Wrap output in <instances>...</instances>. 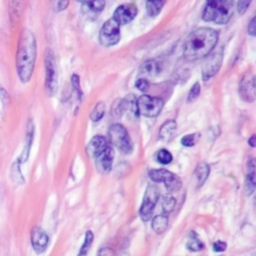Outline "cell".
<instances>
[{
	"mask_svg": "<svg viewBox=\"0 0 256 256\" xmlns=\"http://www.w3.org/2000/svg\"><path fill=\"white\" fill-rule=\"evenodd\" d=\"M37 56L36 39L33 32L27 28L21 31L16 53V69L19 79L26 83L31 79Z\"/></svg>",
	"mask_w": 256,
	"mask_h": 256,
	"instance_id": "obj_1",
	"label": "cell"
},
{
	"mask_svg": "<svg viewBox=\"0 0 256 256\" xmlns=\"http://www.w3.org/2000/svg\"><path fill=\"white\" fill-rule=\"evenodd\" d=\"M218 32L212 28H199L192 32L183 44V56L194 61L207 56L216 46Z\"/></svg>",
	"mask_w": 256,
	"mask_h": 256,
	"instance_id": "obj_2",
	"label": "cell"
},
{
	"mask_svg": "<svg viewBox=\"0 0 256 256\" xmlns=\"http://www.w3.org/2000/svg\"><path fill=\"white\" fill-rule=\"evenodd\" d=\"M233 0H207L202 18L206 22L226 24L233 14Z\"/></svg>",
	"mask_w": 256,
	"mask_h": 256,
	"instance_id": "obj_3",
	"label": "cell"
},
{
	"mask_svg": "<svg viewBox=\"0 0 256 256\" xmlns=\"http://www.w3.org/2000/svg\"><path fill=\"white\" fill-rule=\"evenodd\" d=\"M108 135L111 143L121 152L129 154L133 150V144L126 128L119 123L112 124L108 130Z\"/></svg>",
	"mask_w": 256,
	"mask_h": 256,
	"instance_id": "obj_4",
	"label": "cell"
},
{
	"mask_svg": "<svg viewBox=\"0 0 256 256\" xmlns=\"http://www.w3.org/2000/svg\"><path fill=\"white\" fill-rule=\"evenodd\" d=\"M45 71H46V78H45V87L48 95L53 96L58 87V74L56 68V60L54 57V53L51 49H47L45 53Z\"/></svg>",
	"mask_w": 256,
	"mask_h": 256,
	"instance_id": "obj_5",
	"label": "cell"
},
{
	"mask_svg": "<svg viewBox=\"0 0 256 256\" xmlns=\"http://www.w3.org/2000/svg\"><path fill=\"white\" fill-rule=\"evenodd\" d=\"M120 40V25L113 19L107 20L101 27L99 41L102 46L109 47L117 44Z\"/></svg>",
	"mask_w": 256,
	"mask_h": 256,
	"instance_id": "obj_6",
	"label": "cell"
},
{
	"mask_svg": "<svg viewBox=\"0 0 256 256\" xmlns=\"http://www.w3.org/2000/svg\"><path fill=\"white\" fill-rule=\"evenodd\" d=\"M139 114L146 117H156L164 106V101L158 97H151L149 95H142L137 100Z\"/></svg>",
	"mask_w": 256,
	"mask_h": 256,
	"instance_id": "obj_7",
	"label": "cell"
},
{
	"mask_svg": "<svg viewBox=\"0 0 256 256\" xmlns=\"http://www.w3.org/2000/svg\"><path fill=\"white\" fill-rule=\"evenodd\" d=\"M159 199V190L154 185H149L145 191L143 201L139 210L140 217L143 221H149L152 217L153 210Z\"/></svg>",
	"mask_w": 256,
	"mask_h": 256,
	"instance_id": "obj_8",
	"label": "cell"
},
{
	"mask_svg": "<svg viewBox=\"0 0 256 256\" xmlns=\"http://www.w3.org/2000/svg\"><path fill=\"white\" fill-rule=\"evenodd\" d=\"M223 61V47L213 49L205 60L202 68V77L204 81L209 80L213 77L220 69Z\"/></svg>",
	"mask_w": 256,
	"mask_h": 256,
	"instance_id": "obj_9",
	"label": "cell"
},
{
	"mask_svg": "<svg viewBox=\"0 0 256 256\" xmlns=\"http://www.w3.org/2000/svg\"><path fill=\"white\" fill-rule=\"evenodd\" d=\"M137 7L134 4H122L120 6H118L114 12L113 15V19L119 24V25H123V24H127L130 21H132L135 16L137 15Z\"/></svg>",
	"mask_w": 256,
	"mask_h": 256,
	"instance_id": "obj_10",
	"label": "cell"
},
{
	"mask_svg": "<svg viewBox=\"0 0 256 256\" xmlns=\"http://www.w3.org/2000/svg\"><path fill=\"white\" fill-rule=\"evenodd\" d=\"M114 159V151L111 147L107 146L102 152L95 157V166L100 173H109L112 169Z\"/></svg>",
	"mask_w": 256,
	"mask_h": 256,
	"instance_id": "obj_11",
	"label": "cell"
},
{
	"mask_svg": "<svg viewBox=\"0 0 256 256\" xmlns=\"http://www.w3.org/2000/svg\"><path fill=\"white\" fill-rule=\"evenodd\" d=\"M49 243V237L47 233L41 227H33L31 230V245L33 250L40 254L43 253Z\"/></svg>",
	"mask_w": 256,
	"mask_h": 256,
	"instance_id": "obj_12",
	"label": "cell"
},
{
	"mask_svg": "<svg viewBox=\"0 0 256 256\" xmlns=\"http://www.w3.org/2000/svg\"><path fill=\"white\" fill-rule=\"evenodd\" d=\"M239 93L241 98L246 102L255 100V78L252 75H246L240 82Z\"/></svg>",
	"mask_w": 256,
	"mask_h": 256,
	"instance_id": "obj_13",
	"label": "cell"
},
{
	"mask_svg": "<svg viewBox=\"0 0 256 256\" xmlns=\"http://www.w3.org/2000/svg\"><path fill=\"white\" fill-rule=\"evenodd\" d=\"M108 145L105 137L101 135H97V136H94L86 146V153L90 157H96Z\"/></svg>",
	"mask_w": 256,
	"mask_h": 256,
	"instance_id": "obj_14",
	"label": "cell"
},
{
	"mask_svg": "<svg viewBox=\"0 0 256 256\" xmlns=\"http://www.w3.org/2000/svg\"><path fill=\"white\" fill-rule=\"evenodd\" d=\"M256 160L254 158H252L247 165V174H246V182H245V191L246 194L249 196L253 193L254 189H255V171H256Z\"/></svg>",
	"mask_w": 256,
	"mask_h": 256,
	"instance_id": "obj_15",
	"label": "cell"
},
{
	"mask_svg": "<svg viewBox=\"0 0 256 256\" xmlns=\"http://www.w3.org/2000/svg\"><path fill=\"white\" fill-rule=\"evenodd\" d=\"M177 129V123L174 120H168L163 123L159 130V138L162 141H169Z\"/></svg>",
	"mask_w": 256,
	"mask_h": 256,
	"instance_id": "obj_16",
	"label": "cell"
},
{
	"mask_svg": "<svg viewBox=\"0 0 256 256\" xmlns=\"http://www.w3.org/2000/svg\"><path fill=\"white\" fill-rule=\"evenodd\" d=\"M163 183H164L166 189L169 192H176L182 186V182H181L180 177L178 175L170 172V171H168V173L166 174V176L163 180Z\"/></svg>",
	"mask_w": 256,
	"mask_h": 256,
	"instance_id": "obj_17",
	"label": "cell"
},
{
	"mask_svg": "<svg viewBox=\"0 0 256 256\" xmlns=\"http://www.w3.org/2000/svg\"><path fill=\"white\" fill-rule=\"evenodd\" d=\"M105 7L104 0H86L83 3V12L86 15L97 14L101 12Z\"/></svg>",
	"mask_w": 256,
	"mask_h": 256,
	"instance_id": "obj_18",
	"label": "cell"
},
{
	"mask_svg": "<svg viewBox=\"0 0 256 256\" xmlns=\"http://www.w3.org/2000/svg\"><path fill=\"white\" fill-rule=\"evenodd\" d=\"M123 108H124V112H128V114H130L131 116L135 118L139 116L137 99L133 94H129L123 99Z\"/></svg>",
	"mask_w": 256,
	"mask_h": 256,
	"instance_id": "obj_19",
	"label": "cell"
},
{
	"mask_svg": "<svg viewBox=\"0 0 256 256\" xmlns=\"http://www.w3.org/2000/svg\"><path fill=\"white\" fill-rule=\"evenodd\" d=\"M168 224H169L168 217L165 214H160V215L155 216L152 219L151 227H152V229H153V231L155 233L162 234V233H164L167 230Z\"/></svg>",
	"mask_w": 256,
	"mask_h": 256,
	"instance_id": "obj_20",
	"label": "cell"
},
{
	"mask_svg": "<svg viewBox=\"0 0 256 256\" xmlns=\"http://www.w3.org/2000/svg\"><path fill=\"white\" fill-rule=\"evenodd\" d=\"M209 174H210V167L207 163L201 162L196 166L194 175H195V178L197 180V186L198 187H200L204 184V182L208 178Z\"/></svg>",
	"mask_w": 256,
	"mask_h": 256,
	"instance_id": "obj_21",
	"label": "cell"
},
{
	"mask_svg": "<svg viewBox=\"0 0 256 256\" xmlns=\"http://www.w3.org/2000/svg\"><path fill=\"white\" fill-rule=\"evenodd\" d=\"M33 133H34V125L33 122L30 120L27 126V134H26V144L24 147V150L19 158L20 162H25L29 156V152H30V147L33 141Z\"/></svg>",
	"mask_w": 256,
	"mask_h": 256,
	"instance_id": "obj_22",
	"label": "cell"
},
{
	"mask_svg": "<svg viewBox=\"0 0 256 256\" xmlns=\"http://www.w3.org/2000/svg\"><path fill=\"white\" fill-rule=\"evenodd\" d=\"M159 72V65L155 60H147L140 67V74L147 77H154Z\"/></svg>",
	"mask_w": 256,
	"mask_h": 256,
	"instance_id": "obj_23",
	"label": "cell"
},
{
	"mask_svg": "<svg viewBox=\"0 0 256 256\" xmlns=\"http://www.w3.org/2000/svg\"><path fill=\"white\" fill-rule=\"evenodd\" d=\"M186 247L188 250H190L192 252H198L203 249L204 245H203L202 241L198 238V235L196 234L195 231H190L188 238H187Z\"/></svg>",
	"mask_w": 256,
	"mask_h": 256,
	"instance_id": "obj_24",
	"label": "cell"
},
{
	"mask_svg": "<svg viewBox=\"0 0 256 256\" xmlns=\"http://www.w3.org/2000/svg\"><path fill=\"white\" fill-rule=\"evenodd\" d=\"M165 1L166 0H146V10L148 15L151 17L157 16L161 12Z\"/></svg>",
	"mask_w": 256,
	"mask_h": 256,
	"instance_id": "obj_25",
	"label": "cell"
},
{
	"mask_svg": "<svg viewBox=\"0 0 256 256\" xmlns=\"http://www.w3.org/2000/svg\"><path fill=\"white\" fill-rule=\"evenodd\" d=\"M21 11V0H9V13L11 22H17Z\"/></svg>",
	"mask_w": 256,
	"mask_h": 256,
	"instance_id": "obj_26",
	"label": "cell"
},
{
	"mask_svg": "<svg viewBox=\"0 0 256 256\" xmlns=\"http://www.w3.org/2000/svg\"><path fill=\"white\" fill-rule=\"evenodd\" d=\"M93 238H94V236H93L92 231L88 230L85 233V239H84V242L81 246V249L79 251L78 256H87L88 255V251H89V249L91 247V244L93 242Z\"/></svg>",
	"mask_w": 256,
	"mask_h": 256,
	"instance_id": "obj_27",
	"label": "cell"
},
{
	"mask_svg": "<svg viewBox=\"0 0 256 256\" xmlns=\"http://www.w3.org/2000/svg\"><path fill=\"white\" fill-rule=\"evenodd\" d=\"M104 112H105V104L103 102H98L90 114V119L93 122H98L99 120L102 119Z\"/></svg>",
	"mask_w": 256,
	"mask_h": 256,
	"instance_id": "obj_28",
	"label": "cell"
},
{
	"mask_svg": "<svg viewBox=\"0 0 256 256\" xmlns=\"http://www.w3.org/2000/svg\"><path fill=\"white\" fill-rule=\"evenodd\" d=\"M156 161L162 165H168L172 162V154L166 150V149H161L156 153Z\"/></svg>",
	"mask_w": 256,
	"mask_h": 256,
	"instance_id": "obj_29",
	"label": "cell"
},
{
	"mask_svg": "<svg viewBox=\"0 0 256 256\" xmlns=\"http://www.w3.org/2000/svg\"><path fill=\"white\" fill-rule=\"evenodd\" d=\"M176 204V199L172 195H165L162 199V210L164 213H170L173 211Z\"/></svg>",
	"mask_w": 256,
	"mask_h": 256,
	"instance_id": "obj_30",
	"label": "cell"
},
{
	"mask_svg": "<svg viewBox=\"0 0 256 256\" xmlns=\"http://www.w3.org/2000/svg\"><path fill=\"white\" fill-rule=\"evenodd\" d=\"M167 173L166 169H152L149 171V178L154 182H163Z\"/></svg>",
	"mask_w": 256,
	"mask_h": 256,
	"instance_id": "obj_31",
	"label": "cell"
},
{
	"mask_svg": "<svg viewBox=\"0 0 256 256\" xmlns=\"http://www.w3.org/2000/svg\"><path fill=\"white\" fill-rule=\"evenodd\" d=\"M200 138V134L199 133H193V134H187L185 136L182 137L181 139V144L185 147H192L194 146L197 141Z\"/></svg>",
	"mask_w": 256,
	"mask_h": 256,
	"instance_id": "obj_32",
	"label": "cell"
},
{
	"mask_svg": "<svg viewBox=\"0 0 256 256\" xmlns=\"http://www.w3.org/2000/svg\"><path fill=\"white\" fill-rule=\"evenodd\" d=\"M111 113L116 117H119L124 113L123 99H116L115 100V102L113 103V105L111 107Z\"/></svg>",
	"mask_w": 256,
	"mask_h": 256,
	"instance_id": "obj_33",
	"label": "cell"
},
{
	"mask_svg": "<svg viewBox=\"0 0 256 256\" xmlns=\"http://www.w3.org/2000/svg\"><path fill=\"white\" fill-rule=\"evenodd\" d=\"M51 5L55 12H60L68 7L69 0H51Z\"/></svg>",
	"mask_w": 256,
	"mask_h": 256,
	"instance_id": "obj_34",
	"label": "cell"
},
{
	"mask_svg": "<svg viewBox=\"0 0 256 256\" xmlns=\"http://www.w3.org/2000/svg\"><path fill=\"white\" fill-rule=\"evenodd\" d=\"M71 83H72V86L74 87L75 91L77 92L78 94V98L79 100H82L83 98V92H82V89H81V86H80V79H79V76L77 74H73L72 77H71Z\"/></svg>",
	"mask_w": 256,
	"mask_h": 256,
	"instance_id": "obj_35",
	"label": "cell"
},
{
	"mask_svg": "<svg viewBox=\"0 0 256 256\" xmlns=\"http://www.w3.org/2000/svg\"><path fill=\"white\" fill-rule=\"evenodd\" d=\"M200 88H201V87H200L199 82L194 83V85L191 87V89H190V91H189V94H188V98H187V101H188V102L194 101V100L199 96L200 90H201Z\"/></svg>",
	"mask_w": 256,
	"mask_h": 256,
	"instance_id": "obj_36",
	"label": "cell"
},
{
	"mask_svg": "<svg viewBox=\"0 0 256 256\" xmlns=\"http://www.w3.org/2000/svg\"><path fill=\"white\" fill-rule=\"evenodd\" d=\"M135 86H136L140 91L145 92V91H147L148 88H149V82H148V80L145 79V78H139V79L136 81Z\"/></svg>",
	"mask_w": 256,
	"mask_h": 256,
	"instance_id": "obj_37",
	"label": "cell"
},
{
	"mask_svg": "<svg viewBox=\"0 0 256 256\" xmlns=\"http://www.w3.org/2000/svg\"><path fill=\"white\" fill-rule=\"evenodd\" d=\"M252 0H238V4H237V8H238V12L243 15L246 10L248 9L250 3Z\"/></svg>",
	"mask_w": 256,
	"mask_h": 256,
	"instance_id": "obj_38",
	"label": "cell"
},
{
	"mask_svg": "<svg viewBox=\"0 0 256 256\" xmlns=\"http://www.w3.org/2000/svg\"><path fill=\"white\" fill-rule=\"evenodd\" d=\"M226 247H227L226 242H223L220 240L213 243V250L215 252H223L226 249Z\"/></svg>",
	"mask_w": 256,
	"mask_h": 256,
	"instance_id": "obj_39",
	"label": "cell"
},
{
	"mask_svg": "<svg viewBox=\"0 0 256 256\" xmlns=\"http://www.w3.org/2000/svg\"><path fill=\"white\" fill-rule=\"evenodd\" d=\"M97 256H116L115 251L112 248L109 247H104L99 250Z\"/></svg>",
	"mask_w": 256,
	"mask_h": 256,
	"instance_id": "obj_40",
	"label": "cell"
},
{
	"mask_svg": "<svg viewBox=\"0 0 256 256\" xmlns=\"http://www.w3.org/2000/svg\"><path fill=\"white\" fill-rule=\"evenodd\" d=\"M247 30H248V33H249L250 35H252V36H254V35H255V32H256L255 17H253V18L251 19V21H250V23H249V25H248V28H247Z\"/></svg>",
	"mask_w": 256,
	"mask_h": 256,
	"instance_id": "obj_41",
	"label": "cell"
},
{
	"mask_svg": "<svg viewBox=\"0 0 256 256\" xmlns=\"http://www.w3.org/2000/svg\"><path fill=\"white\" fill-rule=\"evenodd\" d=\"M0 98H1V100H2V102H3L4 104L7 103L8 100H9V96H8L6 90H4L3 88L0 89Z\"/></svg>",
	"mask_w": 256,
	"mask_h": 256,
	"instance_id": "obj_42",
	"label": "cell"
},
{
	"mask_svg": "<svg viewBox=\"0 0 256 256\" xmlns=\"http://www.w3.org/2000/svg\"><path fill=\"white\" fill-rule=\"evenodd\" d=\"M248 143L251 147H255V135L251 136V138L248 140Z\"/></svg>",
	"mask_w": 256,
	"mask_h": 256,
	"instance_id": "obj_43",
	"label": "cell"
},
{
	"mask_svg": "<svg viewBox=\"0 0 256 256\" xmlns=\"http://www.w3.org/2000/svg\"><path fill=\"white\" fill-rule=\"evenodd\" d=\"M78 1H81V2H84V1H86V0H78Z\"/></svg>",
	"mask_w": 256,
	"mask_h": 256,
	"instance_id": "obj_44",
	"label": "cell"
}]
</instances>
